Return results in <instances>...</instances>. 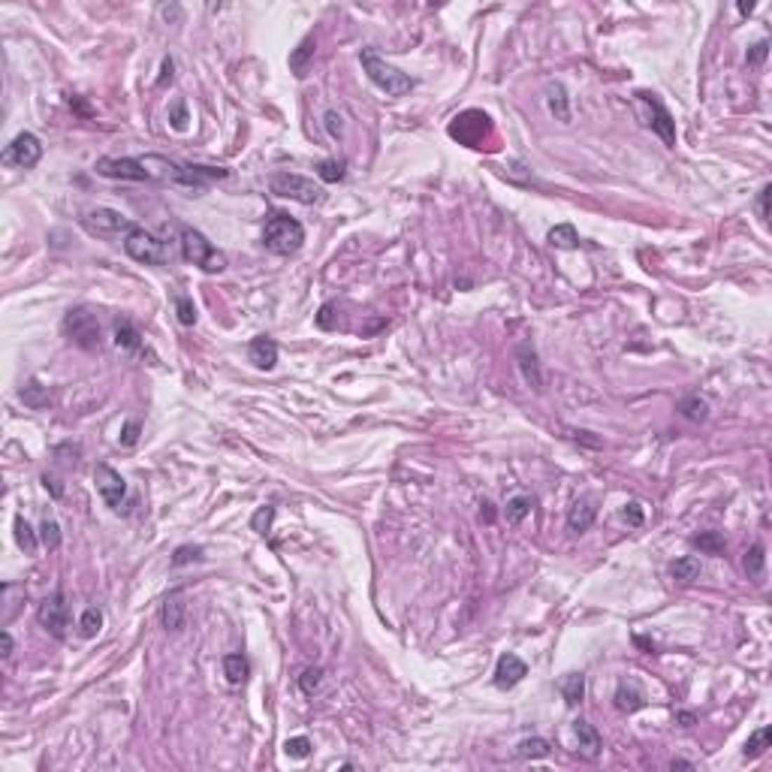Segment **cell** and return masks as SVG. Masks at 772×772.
<instances>
[{"mask_svg":"<svg viewBox=\"0 0 772 772\" xmlns=\"http://www.w3.org/2000/svg\"><path fill=\"white\" fill-rule=\"evenodd\" d=\"M178 248H182V257L187 259V263H194L196 269H203V272H208V275H217V272H224L226 269L224 250H217L194 226H182V233H178Z\"/></svg>","mask_w":772,"mask_h":772,"instance_id":"cell-1","label":"cell"},{"mask_svg":"<svg viewBox=\"0 0 772 772\" xmlns=\"http://www.w3.org/2000/svg\"><path fill=\"white\" fill-rule=\"evenodd\" d=\"M263 245L272 250V254L290 257V254H296V250L305 245V229H302V224H299L296 217L272 215V217H269V224H266V229H263Z\"/></svg>","mask_w":772,"mask_h":772,"instance_id":"cell-2","label":"cell"},{"mask_svg":"<svg viewBox=\"0 0 772 772\" xmlns=\"http://www.w3.org/2000/svg\"><path fill=\"white\" fill-rule=\"evenodd\" d=\"M359 61H363V69L368 73L371 82H374L380 91H386L389 97H405L410 88H414V79L402 73V69H395L393 64H386L384 57H377V52H371V48H365V52L359 55Z\"/></svg>","mask_w":772,"mask_h":772,"instance_id":"cell-3","label":"cell"},{"mask_svg":"<svg viewBox=\"0 0 772 772\" xmlns=\"http://www.w3.org/2000/svg\"><path fill=\"white\" fill-rule=\"evenodd\" d=\"M124 250L136 259V263H145V266H169L172 263V257H175L172 248H169L166 242H160L157 236L145 233L142 226H136L133 233H127Z\"/></svg>","mask_w":772,"mask_h":772,"instance_id":"cell-4","label":"cell"},{"mask_svg":"<svg viewBox=\"0 0 772 772\" xmlns=\"http://www.w3.org/2000/svg\"><path fill=\"white\" fill-rule=\"evenodd\" d=\"M269 187H272L275 196L296 199V203H302V205H317L320 199H323V187L314 184L305 175H296V172H275L269 178Z\"/></svg>","mask_w":772,"mask_h":772,"instance_id":"cell-5","label":"cell"},{"mask_svg":"<svg viewBox=\"0 0 772 772\" xmlns=\"http://www.w3.org/2000/svg\"><path fill=\"white\" fill-rule=\"evenodd\" d=\"M64 332L69 335V341L85 350L100 347V323L97 314H91L88 308H69L64 317Z\"/></svg>","mask_w":772,"mask_h":772,"instance_id":"cell-6","label":"cell"},{"mask_svg":"<svg viewBox=\"0 0 772 772\" xmlns=\"http://www.w3.org/2000/svg\"><path fill=\"white\" fill-rule=\"evenodd\" d=\"M489 130H492V124H489V115H486V112H477V109H470V112H462L453 124H449V136L459 139L462 145L477 148V145L489 136Z\"/></svg>","mask_w":772,"mask_h":772,"instance_id":"cell-7","label":"cell"},{"mask_svg":"<svg viewBox=\"0 0 772 772\" xmlns=\"http://www.w3.org/2000/svg\"><path fill=\"white\" fill-rule=\"evenodd\" d=\"M85 229L88 233H97V236H118V233H133L136 224L130 217H124L121 212L115 208H94V212L85 215Z\"/></svg>","mask_w":772,"mask_h":772,"instance_id":"cell-8","label":"cell"},{"mask_svg":"<svg viewBox=\"0 0 772 772\" xmlns=\"http://www.w3.org/2000/svg\"><path fill=\"white\" fill-rule=\"evenodd\" d=\"M36 618H39V625H43L55 639H64V637H67L69 609H67V600H64L61 591H57V595H52V597H46L43 604H39Z\"/></svg>","mask_w":772,"mask_h":772,"instance_id":"cell-9","label":"cell"},{"mask_svg":"<svg viewBox=\"0 0 772 772\" xmlns=\"http://www.w3.org/2000/svg\"><path fill=\"white\" fill-rule=\"evenodd\" d=\"M39 157H43V145H39V139L34 133H18L13 142L6 145L4 163L6 166H18V169H31V166L39 163Z\"/></svg>","mask_w":772,"mask_h":772,"instance_id":"cell-10","label":"cell"},{"mask_svg":"<svg viewBox=\"0 0 772 772\" xmlns=\"http://www.w3.org/2000/svg\"><path fill=\"white\" fill-rule=\"evenodd\" d=\"M97 172L106 178H127V182H151L142 157H100Z\"/></svg>","mask_w":772,"mask_h":772,"instance_id":"cell-11","label":"cell"},{"mask_svg":"<svg viewBox=\"0 0 772 772\" xmlns=\"http://www.w3.org/2000/svg\"><path fill=\"white\" fill-rule=\"evenodd\" d=\"M94 483H97V492L103 495V501H106L109 507H112V510L121 507V501L127 495V483H124V477L118 474L115 468H109V465L100 462L94 468Z\"/></svg>","mask_w":772,"mask_h":772,"instance_id":"cell-12","label":"cell"},{"mask_svg":"<svg viewBox=\"0 0 772 772\" xmlns=\"http://www.w3.org/2000/svg\"><path fill=\"white\" fill-rule=\"evenodd\" d=\"M637 97L643 100V103L651 109V121H649V124H651V130H655V133H658L661 139H664V142H667L670 148H673V145H676V121H673V115H670L667 109L658 103V97H655V94H646V91H643V94H637Z\"/></svg>","mask_w":772,"mask_h":772,"instance_id":"cell-13","label":"cell"},{"mask_svg":"<svg viewBox=\"0 0 772 772\" xmlns=\"http://www.w3.org/2000/svg\"><path fill=\"white\" fill-rule=\"evenodd\" d=\"M528 676V667H525V661L522 658H516V655H501L498 658V667H495V685L501 691H507V688H516L519 682H522Z\"/></svg>","mask_w":772,"mask_h":772,"instance_id":"cell-14","label":"cell"},{"mask_svg":"<svg viewBox=\"0 0 772 772\" xmlns=\"http://www.w3.org/2000/svg\"><path fill=\"white\" fill-rule=\"evenodd\" d=\"M595 516H597V501L591 495H583V498H576L567 510V528L574 531V534H583V531L591 528Z\"/></svg>","mask_w":772,"mask_h":772,"instance_id":"cell-15","label":"cell"},{"mask_svg":"<svg viewBox=\"0 0 772 772\" xmlns=\"http://www.w3.org/2000/svg\"><path fill=\"white\" fill-rule=\"evenodd\" d=\"M574 736H576V751H579V757H585V760H597L600 757V733L595 727L588 724L585 718H576L574 721Z\"/></svg>","mask_w":772,"mask_h":772,"instance_id":"cell-16","label":"cell"},{"mask_svg":"<svg viewBox=\"0 0 772 772\" xmlns=\"http://www.w3.org/2000/svg\"><path fill=\"white\" fill-rule=\"evenodd\" d=\"M248 359L254 363L259 371H272L278 365V344L272 338H266V335H259L250 341V347H248Z\"/></svg>","mask_w":772,"mask_h":772,"instance_id":"cell-17","label":"cell"},{"mask_svg":"<svg viewBox=\"0 0 772 772\" xmlns=\"http://www.w3.org/2000/svg\"><path fill=\"white\" fill-rule=\"evenodd\" d=\"M184 618H187V604H184V595L182 591H172L163 607H160V621H163L166 630H182L184 628Z\"/></svg>","mask_w":772,"mask_h":772,"instance_id":"cell-18","label":"cell"},{"mask_svg":"<svg viewBox=\"0 0 772 772\" xmlns=\"http://www.w3.org/2000/svg\"><path fill=\"white\" fill-rule=\"evenodd\" d=\"M546 103H549V112H553L561 124H567L570 121V97L564 91V85L561 82H553L546 88Z\"/></svg>","mask_w":772,"mask_h":772,"instance_id":"cell-19","label":"cell"},{"mask_svg":"<svg viewBox=\"0 0 772 772\" xmlns=\"http://www.w3.org/2000/svg\"><path fill=\"white\" fill-rule=\"evenodd\" d=\"M516 356H519V368H522V374H525L528 384L534 386V389L543 386V377H540V365H537V353H534V347H531V344H519Z\"/></svg>","mask_w":772,"mask_h":772,"instance_id":"cell-20","label":"cell"},{"mask_svg":"<svg viewBox=\"0 0 772 772\" xmlns=\"http://www.w3.org/2000/svg\"><path fill=\"white\" fill-rule=\"evenodd\" d=\"M616 706H618L621 712H628V715L646 706V697H643V691L637 688V682H625V685H618V691H616Z\"/></svg>","mask_w":772,"mask_h":772,"instance_id":"cell-21","label":"cell"},{"mask_svg":"<svg viewBox=\"0 0 772 772\" xmlns=\"http://www.w3.org/2000/svg\"><path fill=\"white\" fill-rule=\"evenodd\" d=\"M314 48H317L314 36H305L302 43L296 46V52L290 55V69H293V76H296V79H302V76L308 73V61H311V57H314Z\"/></svg>","mask_w":772,"mask_h":772,"instance_id":"cell-22","label":"cell"},{"mask_svg":"<svg viewBox=\"0 0 772 772\" xmlns=\"http://www.w3.org/2000/svg\"><path fill=\"white\" fill-rule=\"evenodd\" d=\"M561 697H564V703L567 706H579L583 703V697H585V676H579V673H570L561 679Z\"/></svg>","mask_w":772,"mask_h":772,"instance_id":"cell-23","label":"cell"},{"mask_svg":"<svg viewBox=\"0 0 772 772\" xmlns=\"http://www.w3.org/2000/svg\"><path fill=\"white\" fill-rule=\"evenodd\" d=\"M115 344L121 350H139L142 347V335H139V329L130 323V320H118L115 323Z\"/></svg>","mask_w":772,"mask_h":772,"instance_id":"cell-24","label":"cell"},{"mask_svg":"<svg viewBox=\"0 0 772 772\" xmlns=\"http://www.w3.org/2000/svg\"><path fill=\"white\" fill-rule=\"evenodd\" d=\"M670 574H673V579H676V583L688 585V583H694V579L700 576V561H697L694 555H685V558L673 561V567H670Z\"/></svg>","mask_w":772,"mask_h":772,"instance_id":"cell-25","label":"cell"},{"mask_svg":"<svg viewBox=\"0 0 772 772\" xmlns=\"http://www.w3.org/2000/svg\"><path fill=\"white\" fill-rule=\"evenodd\" d=\"M549 245L553 248H561V250H570V248H576L579 245V236H576V226L574 224H558L549 229Z\"/></svg>","mask_w":772,"mask_h":772,"instance_id":"cell-26","label":"cell"},{"mask_svg":"<svg viewBox=\"0 0 772 772\" xmlns=\"http://www.w3.org/2000/svg\"><path fill=\"white\" fill-rule=\"evenodd\" d=\"M769 739H772V727H760V730H754V733L748 736L745 748H742V754H745L748 760L760 757V754H764V751L769 748Z\"/></svg>","mask_w":772,"mask_h":772,"instance_id":"cell-27","label":"cell"},{"mask_svg":"<svg viewBox=\"0 0 772 772\" xmlns=\"http://www.w3.org/2000/svg\"><path fill=\"white\" fill-rule=\"evenodd\" d=\"M224 676L229 685H242V682L248 679V661L245 655H226L224 658Z\"/></svg>","mask_w":772,"mask_h":772,"instance_id":"cell-28","label":"cell"},{"mask_svg":"<svg viewBox=\"0 0 772 772\" xmlns=\"http://www.w3.org/2000/svg\"><path fill=\"white\" fill-rule=\"evenodd\" d=\"M694 546L700 549V553H706V555H721L727 549L724 537H721L718 531H700V534L694 537Z\"/></svg>","mask_w":772,"mask_h":772,"instance_id":"cell-29","label":"cell"},{"mask_svg":"<svg viewBox=\"0 0 772 772\" xmlns=\"http://www.w3.org/2000/svg\"><path fill=\"white\" fill-rule=\"evenodd\" d=\"M519 757H525V760H540V757H549V742H546L543 736L522 739V742H519Z\"/></svg>","mask_w":772,"mask_h":772,"instance_id":"cell-30","label":"cell"},{"mask_svg":"<svg viewBox=\"0 0 772 772\" xmlns=\"http://www.w3.org/2000/svg\"><path fill=\"white\" fill-rule=\"evenodd\" d=\"M15 540H18V546H22L27 555L36 553V534H34V528L27 525L25 516H15Z\"/></svg>","mask_w":772,"mask_h":772,"instance_id":"cell-31","label":"cell"},{"mask_svg":"<svg viewBox=\"0 0 772 772\" xmlns=\"http://www.w3.org/2000/svg\"><path fill=\"white\" fill-rule=\"evenodd\" d=\"M100 628H103V613H100L97 607H88L82 618H79V630H82V637H97L100 634Z\"/></svg>","mask_w":772,"mask_h":772,"instance_id":"cell-32","label":"cell"},{"mask_svg":"<svg viewBox=\"0 0 772 772\" xmlns=\"http://www.w3.org/2000/svg\"><path fill=\"white\" fill-rule=\"evenodd\" d=\"M22 402L27 407H34V410H43V407H48V395H46V389L39 386L36 380H31V384L22 389Z\"/></svg>","mask_w":772,"mask_h":772,"instance_id":"cell-33","label":"cell"},{"mask_svg":"<svg viewBox=\"0 0 772 772\" xmlns=\"http://www.w3.org/2000/svg\"><path fill=\"white\" fill-rule=\"evenodd\" d=\"M531 513V495H516L507 501V522H522V519Z\"/></svg>","mask_w":772,"mask_h":772,"instance_id":"cell-34","label":"cell"},{"mask_svg":"<svg viewBox=\"0 0 772 772\" xmlns=\"http://www.w3.org/2000/svg\"><path fill=\"white\" fill-rule=\"evenodd\" d=\"M679 410H682V417H685V419H691V423H703L706 414H709V407H706L703 398H694V395L685 398V402L679 405Z\"/></svg>","mask_w":772,"mask_h":772,"instance_id":"cell-35","label":"cell"},{"mask_svg":"<svg viewBox=\"0 0 772 772\" xmlns=\"http://www.w3.org/2000/svg\"><path fill=\"white\" fill-rule=\"evenodd\" d=\"M764 561H766L764 546L754 543V546L748 549V555H745V570H748L751 579H760V576H764Z\"/></svg>","mask_w":772,"mask_h":772,"instance_id":"cell-36","label":"cell"},{"mask_svg":"<svg viewBox=\"0 0 772 772\" xmlns=\"http://www.w3.org/2000/svg\"><path fill=\"white\" fill-rule=\"evenodd\" d=\"M39 540H43V546L46 549H57L61 546V525L55 522V519H43V528H39Z\"/></svg>","mask_w":772,"mask_h":772,"instance_id":"cell-37","label":"cell"},{"mask_svg":"<svg viewBox=\"0 0 772 772\" xmlns=\"http://www.w3.org/2000/svg\"><path fill=\"white\" fill-rule=\"evenodd\" d=\"M320 685H323V670H320V667H308L305 673L299 676V688H302V694H308V697L314 694Z\"/></svg>","mask_w":772,"mask_h":772,"instance_id":"cell-38","label":"cell"},{"mask_svg":"<svg viewBox=\"0 0 772 772\" xmlns=\"http://www.w3.org/2000/svg\"><path fill=\"white\" fill-rule=\"evenodd\" d=\"M284 751H287V757H293V760H305L311 754V739L308 736H293V739H287L284 742Z\"/></svg>","mask_w":772,"mask_h":772,"instance_id":"cell-39","label":"cell"},{"mask_svg":"<svg viewBox=\"0 0 772 772\" xmlns=\"http://www.w3.org/2000/svg\"><path fill=\"white\" fill-rule=\"evenodd\" d=\"M272 519H275V507H259L254 519H250V528L257 531V534H269V528H272Z\"/></svg>","mask_w":772,"mask_h":772,"instance_id":"cell-40","label":"cell"},{"mask_svg":"<svg viewBox=\"0 0 772 772\" xmlns=\"http://www.w3.org/2000/svg\"><path fill=\"white\" fill-rule=\"evenodd\" d=\"M317 175L323 178V182H341V178H344V163H338V160H323V163L317 166Z\"/></svg>","mask_w":772,"mask_h":772,"instance_id":"cell-41","label":"cell"},{"mask_svg":"<svg viewBox=\"0 0 772 772\" xmlns=\"http://www.w3.org/2000/svg\"><path fill=\"white\" fill-rule=\"evenodd\" d=\"M175 311H178V320H182L184 326H194L196 323V308H194V302H190L187 296H178L175 299Z\"/></svg>","mask_w":772,"mask_h":772,"instance_id":"cell-42","label":"cell"},{"mask_svg":"<svg viewBox=\"0 0 772 772\" xmlns=\"http://www.w3.org/2000/svg\"><path fill=\"white\" fill-rule=\"evenodd\" d=\"M199 558H203V549H199V546H178L175 555H172V567L190 564V561H199Z\"/></svg>","mask_w":772,"mask_h":772,"instance_id":"cell-43","label":"cell"},{"mask_svg":"<svg viewBox=\"0 0 772 772\" xmlns=\"http://www.w3.org/2000/svg\"><path fill=\"white\" fill-rule=\"evenodd\" d=\"M621 516H625V522L628 525H634V528H639L643 525V504H637V501H630V504H625V510H621Z\"/></svg>","mask_w":772,"mask_h":772,"instance_id":"cell-44","label":"cell"},{"mask_svg":"<svg viewBox=\"0 0 772 772\" xmlns=\"http://www.w3.org/2000/svg\"><path fill=\"white\" fill-rule=\"evenodd\" d=\"M766 55H769V43H766V39H760L757 46L748 48V57H745V61H748V67H760V64L766 61Z\"/></svg>","mask_w":772,"mask_h":772,"instance_id":"cell-45","label":"cell"},{"mask_svg":"<svg viewBox=\"0 0 772 772\" xmlns=\"http://www.w3.org/2000/svg\"><path fill=\"white\" fill-rule=\"evenodd\" d=\"M335 308H338L335 302H326L323 308H320V314H317V326H320V329H335V326H338L335 317H332Z\"/></svg>","mask_w":772,"mask_h":772,"instance_id":"cell-46","label":"cell"},{"mask_svg":"<svg viewBox=\"0 0 772 772\" xmlns=\"http://www.w3.org/2000/svg\"><path fill=\"white\" fill-rule=\"evenodd\" d=\"M169 121H172L175 130H187V106H184V100H178V103L172 106V115H169Z\"/></svg>","mask_w":772,"mask_h":772,"instance_id":"cell-47","label":"cell"},{"mask_svg":"<svg viewBox=\"0 0 772 772\" xmlns=\"http://www.w3.org/2000/svg\"><path fill=\"white\" fill-rule=\"evenodd\" d=\"M326 127H329V133H332L335 139H341V133H344V124H341V115L338 112H326Z\"/></svg>","mask_w":772,"mask_h":772,"instance_id":"cell-48","label":"cell"},{"mask_svg":"<svg viewBox=\"0 0 772 772\" xmlns=\"http://www.w3.org/2000/svg\"><path fill=\"white\" fill-rule=\"evenodd\" d=\"M136 438H139V423H127L124 432H121V444H124V447H133Z\"/></svg>","mask_w":772,"mask_h":772,"instance_id":"cell-49","label":"cell"},{"mask_svg":"<svg viewBox=\"0 0 772 772\" xmlns=\"http://www.w3.org/2000/svg\"><path fill=\"white\" fill-rule=\"evenodd\" d=\"M769 196H772V187L766 184L764 190H760V217L769 220Z\"/></svg>","mask_w":772,"mask_h":772,"instance_id":"cell-50","label":"cell"},{"mask_svg":"<svg viewBox=\"0 0 772 772\" xmlns=\"http://www.w3.org/2000/svg\"><path fill=\"white\" fill-rule=\"evenodd\" d=\"M43 486H46V489H52V495H55V498H61V495H64V489L57 486V480H55V477H48V474L43 477Z\"/></svg>","mask_w":772,"mask_h":772,"instance_id":"cell-51","label":"cell"},{"mask_svg":"<svg viewBox=\"0 0 772 772\" xmlns=\"http://www.w3.org/2000/svg\"><path fill=\"white\" fill-rule=\"evenodd\" d=\"M0 646H4V658L13 655V637H9V630H4V634H0Z\"/></svg>","mask_w":772,"mask_h":772,"instance_id":"cell-52","label":"cell"},{"mask_svg":"<svg viewBox=\"0 0 772 772\" xmlns=\"http://www.w3.org/2000/svg\"><path fill=\"white\" fill-rule=\"evenodd\" d=\"M480 519H486V522H495V507L489 504V501H483V510H480Z\"/></svg>","mask_w":772,"mask_h":772,"instance_id":"cell-53","label":"cell"},{"mask_svg":"<svg viewBox=\"0 0 772 772\" xmlns=\"http://www.w3.org/2000/svg\"><path fill=\"white\" fill-rule=\"evenodd\" d=\"M166 79H172V61H169V57L163 61V76H160V85H163Z\"/></svg>","mask_w":772,"mask_h":772,"instance_id":"cell-54","label":"cell"},{"mask_svg":"<svg viewBox=\"0 0 772 772\" xmlns=\"http://www.w3.org/2000/svg\"><path fill=\"white\" fill-rule=\"evenodd\" d=\"M679 721H682V727H691V724H694V715H691V712H682Z\"/></svg>","mask_w":772,"mask_h":772,"instance_id":"cell-55","label":"cell"},{"mask_svg":"<svg viewBox=\"0 0 772 772\" xmlns=\"http://www.w3.org/2000/svg\"><path fill=\"white\" fill-rule=\"evenodd\" d=\"M736 9H739V13H742V15H748V13H754V4H739Z\"/></svg>","mask_w":772,"mask_h":772,"instance_id":"cell-56","label":"cell"},{"mask_svg":"<svg viewBox=\"0 0 772 772\" xmlns=\"http://www.w3.org/2000/svg\"><path fill=\"white\" fill-rule=\"evenodd\" d=\"M673 769H691L688 760H673Z\"/></svg>","mask_w":772,"mask_h":772,"instance_id":"cell-57","label":"cell"}]
</instances>
